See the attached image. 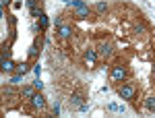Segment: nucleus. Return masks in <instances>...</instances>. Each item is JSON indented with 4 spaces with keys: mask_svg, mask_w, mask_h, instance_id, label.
<instances>
[{
    "mask_svg": "<svg viewBox=\"0 0 155 118\" xmlns=\"http://www.w3.org/2000/svg\"><path fill=\"white\" fill-rule=\"evenodd\" d=\"M108 110H112V112H116V110H120V106H116V104H110V106H108Z\"/></svg>",
    "mask_w": 155,
    "mask_h": 118,
    "instance_id": "f3484780",
    "label": "nucleus"
},
{
    "mask_svg": "<svg viewBox=\"0 0 155 118\" xmlns=\"http://www.w3.org/2000/svg\"><path fill=\"white\" fill-rule=\"evenodd\" d=\"M33 95H35V85H33V87H25V89H23V97H25V99H31Z\"/></svg>",
    "mask_w": 155,
    "mask_h": 118,
    "instance_id": "9d476101",
    "label": "nucleus"
},
{
    "mask_svg": "<svg viewBox=\"0 0 155 118\" xmlns=\"http://www.w3.org/2000/svg\"><path fill=\"white\" fill-rule=\"evenodd\" d=\"M27 8L31 11V15H33V17H41V15H44L39 0H27Z\"/></svg>",
    "mask_w": 155,
    "mask_h": 118,
    "instance_id": "7ed1b4c3",
    "label": "nucleus"
},
{
    "mask_svg": "<svg viewBox=\"0 0 155 118\" xmlns=\"http://www.w3.org/2000/svg\"><path fill=\"white\" fill-rule=\"evenodd\" d=\"M95 60H97V52L95 50H87V52H85V62H87L89 66L95 64Z\"/></svg>",
    "mask_w": 155,
    "mask_h": 118,
    "instance_id": "0eeeda50",
    "label": "nucleus"
},
{
    "mask_svg": "<svg viewBox=\"0 0 155 118\" xmlns=\"http://www.w3.org/2000/svg\"><path fill=\"white\" fill-rule=\"evenodd\" d=\"M153 72H155V66H153Z\"/></svg>",
    "mask_w": 155,
    "mask_h": 118,
    "instance_id": "aec40b11",
    "label": "nucleus"
},
{
    "mask_svg": "<svg viewBox=\"0 0 155 118\" xmlns=\"http://www.w3.org/2000/svg\"><path fill=\"white\" fill-rule=\"evenodd\" d=\"M37 52H39V44L35 42V44L29 48V56H31V58H33V56H37Z\"/></svg>",
    "mask_w": 155,
    "mask_h": 118,
    "instance_id": "ddd939ff",
    "label": "nucleus"
},
{
    "mask_svg": "<svg viewBox=\"0 0 155 118\" xmlns=\"http://www.w3.org/2000/svg\"><path fill=\"white\" fill-rule=\"evenodd\" d=\"M145 108H147V110H155V97L153 95L145 99Z\"/></svg>",
    "mask_w": 155,
    "mask_h": 118,
    "instance_id": "f8f14e48",
    "label": "nucleus"
},
{
    "mask_svg": "<svg viewBox=\"0 0 155 118\" xmlns=\"http://www.w3.org/2000/svg\"><path fill=\"white\" fill-rule=\"evenodd\" d=\"M58 35L66 40V38H71V35H73V29H71L68 25H60V29H58Z\"/></svg>",
    "mask_w": 155,
    "mask_h": 118,
    "instance_id": "1a4fd4ad",
    "label": "nucleus"
},
{
    "mask_svg": "<svg viewBox=\"0 0 155 118\" xmlns=\"http://www.w3.org/2000/svg\"><path fill=\"white\" fill-rule=\"evenodd\" d=\"M110 54H112V44L101 42V44H99V56H101V58H108Z\"/></svg>",
    "mask_w": 155,
    "mask_h": 118,
    "instance_id": "39448f33",
    "label": "nucleus"
},
{
    "mask_svg": "<svg viewBox=\"0 0 155 118\" xmlns=\"http://www.w3.org/2000/svg\"><path fill=\"white\" fill-rule=\"evenodd\" d=\"M118 95L122 97V99H134L136 87H134L132 83H126V85H122V87H118Z\"/></svg>",
    "mask_w": 155,
    "mask_h": 118,
    "instance_id": "f03ea898",
    "label": "nucleus"
},
{
    "mask_svg": "<svg viewBox=\"0 0 155 118\" xmlns=\"http://www.w3.org/2000/svg\"><path fill=\"white\" fill-rule=\"evenodd\" d=\"M33 85H35V89H41V87H44V83H41L39 79H37V81H33Z\"/></svg>",
    "mask_w": 155,
    "mask_h": 118,
    "instance_id": "a211bd4d",
    "label": "nucleus"
},
{
    "mask_svg": "<svg viewBox=\"0 0 155 118\" xmlns=\"http://www.w3.org/2000/svg\"><path fill=\"white\" fill-rule=\"evenodd\" d=\"M83 106H85L83 95H79V93H77V95H73V97H71V108H79V110H81Z\"/></svg>",
    "mask_w": 155,
    "mask_h": 118,
    "instance_id": "6e6552de",
    "label": "nucleus"
},
{
    "mask_svg": "<svg viewBox=\"0 0 155 118\" xmlns=\"http://www.w3.org/2000/svg\"><path fill=\"white\" fill-rule=\"evenodd\" d=\"M126 77V68L124 66H114V68H112V79H114V81H122Z\"/></svg>",
    "mask_w": 155,
    "mask_h": 118,
    "instance_id": "20e7f679",
    "label": "nucleus"
},
{
    "mask_svg": "<svg viewBox=\"0 0 155 118\" xmlns=\"http://www.w3.org/2000/svg\"><path fill=\"white\" fill-rule=\"evenodd\" d=\"M31 106H33V108H44V106H46V99H44V95L35 91V95L31 97Z\"/></svg>",
    "mask_w": 155,
    "mask_h": 118,
    "instance_id": "423d86ee",
    "label": "nucleus"
},
{
    "mask_svg": "<svg viewBox=\"0 0 155 118\" xmlns=\"http://www.w3.org/2000/svg\"><path fill=\"white\" fill-rule=\"evenodd\" d=\"M106 8H108L106 2H97V4H95V11H97L99 15H101V13H106Z\"/></svg>",
    "mask_w": 155,
    "mask_h": 118,
    "instance_id": "dca6fc26",
    "label": "nucleus"
},
{
    "mask_svg": "<svg viewBox=\"0 0 155 118\" xmlns=\"http://www.w3.org/2000/svg\"><path fill=\"white\" fill-rule=\"evenodd\" d=\"M27 70H29V64H25V62H23V64H19V66H17V72H19V75H25Z\"/></svg>",
    "mask_w": 155,
    "mask_h": 118,
    "instance_id": "4468645a",
    "label": "nucleus"
},
{
    "mask_svg": "<svg viewBox=\"0 0 155 118\" xmlns=\"http://www.w3.org/2000/svg\"><path fill=\"white\" fill-rule=\"evenodd\" d=\"M8 2H11V0H2V6H6Z\"/></svg>",
    "mask_w": 155,
    "mask_h": 118,
    "instance_id": "6ab92c4d",
    "label": "nucleus"
},
{
    "mask_svg": "<svg viewBox=\"0 0 155 118\" xmlns=\"http://www.w3.org/2000/svg\"><path fill=\"white\" fill-rule=\"evenodd\" d=\"M15 64H13V60H8V58H2V70H13Z\"/></svg>",
    "mask_w": 155,
    "mask_h": 118,
    "instance_id": "9b49d317",
    "label": "nucleus"
},
{
    "mask_svg": "<svg viewBox=\"0 0 155 118\" xmlns=\"http://www.w3.org/2000/svg\"><path fill=\"white\" fill-rule=\"evenodd\" d=\"M37 19H39V27H41V29H46V27H48V17L41 15V17H37Z\"/></svg>",
    "mask_w": 155,
    "mask_h": 118,
    "instance_id": "2eb2a0df",
    "label": "nucleus"
},
{
    "mask_svg": "<svg viewBox=\"0 0 155 118\" xmlns=\"http://www.w3.org/2000/svg\"><path fill=\"white\" fill-rule=\"evenodd\" d=\"M68 4L75 6L73 17H77V19H87V17H89V6L85 4L83 0H68Z\"/></svg>",
    "mask_w": 155,
    "mask_h": 118,
    "instance_id": "f257e3e1",
    "label": "nucleus"
}]
</instances>
